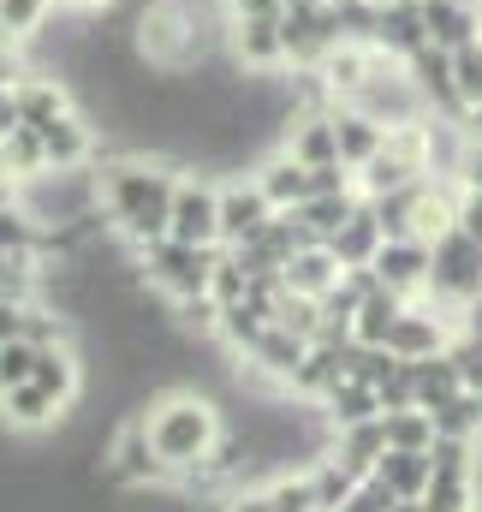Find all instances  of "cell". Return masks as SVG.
Returning <instances> with one entry per match:
<instances>
[{
    "label": "cell",
    "instance_id": "1",
    "mask_svg": "<svg viewBox=\"0 0 482 512\" xmlns=\"http://www.w3.org/2000/svg\"><path fill=\"white\" fill-rule=\"evenodd\" d=\"M179 161L167 155H143V149H114L96 155V191H102V215L114 227L120 245H149L167 239V215H173V191H179Z\"/></svg>",
    "mask_w": 482,
    "mask_h": 512
},
{
    "label": "cell",
    "instance_id": "2",
    "mask_svg": "<svg viewBox=\"0 0 482 512\" xmlns=\"http://www.w3.org/2000/svg\"><path fill=\"white\" fill-rule=\"evenodd\" d=\"M137 417H143V429H149V447L167 459V471H173L179 483H185L191 471H203L209 453H215L221 435H227L221 405H215L209 393H197V387H173V393L149 399Z\"/></svg>",
    "mask_w": 482,
    "mask_h": 512
},
{
    "label": "cell",
    "instance_id": "3",
    "mask_svg": "<svg viewBox=\"0 0 482 512\" xmlns=\"http://www.w3.org/2000/svg\"><path fill=\"white\" fill-rule=\"evenodd\" d=\"M215 256L221 245H179V239H149L137 245L131 262L137 274L149 280V292H161L167 304H185V298H209V280H215Z\"/></svg>",
    "mask_w": 482,
    "mask_h": 512
},
{
    "label": "cell",
    "instance_id": "4",
    "mask_svg": "<svg viewBox=\"0 0 482 512\" xmlns=\"http://www.w3.org/2000/svg\"><path fill=\"white\" fill-rule=\"evenodd\" d=\"M477 292H482V245L453 227V233H441L429 245V298L459 316Z\"/></svg>",
    "mask_w": 482,
    "mask_h": 512
},
{
    "label": "cell",
    "instance_id": "5",
    "mask_svg": "<svg viewBox=\"0 0 482 512\" xmlns=\"http://www.w3.org/2000/svg\"><path fill=\"white\" fill-rule=\"evenodd\" d=\"M167 239L179 245H221V185L203 173V167H185L179 173V191H173V215H167Z\"/></svg>",
    "mask_w": 482,
    "mask_h": 512
},
{
    "label": "cell",
    "instance_id": "6",
    "mask_svg": "<svg viewBox=\"0 0 482 512\" xmlns=\"http://www.w3.org/2000/svg\"><path fill=\"white\" fill-rule=\"evenodd\" d=\"M102 477H108L114 489H161V483H179V477L167 471V459L149 447L143 417H125L120 429H114V441H108V453H102Z\"/></svg>",
    "mask_w": 482,
    "mask_h": 512
},
{
    "label": "cell",
    "instance_id": "7",
    "mask_svg": "<svg viewBox=\"0 0 482 512\" xmlns=\"http://www.w3.org/2000/svg\"><path fill=\"white\" fill-rule=\"evenodd\" d=\"M227 54L239 60L244 72H256V78H274V72H286V66H292V54H286V30H280V12L233 18V30H227Z\"/></svg>",
    "mask_w": 482,
    "mask_h": 512
},
{
    "label": "cell",
    "instance_id": "8",
    "mask_svg": "<svg viewBox=\"0 0 482 512\" xmlns=\"http://www.w3.org/2000/svg\"><path fill=\"white\" fill-rule=\"evenodd\" d=\"M280 209L268 203V191L256 185V173H239V179H221V245L227 251H244Z\"/></svg>",
    "mask_w": 482,
    "mask_h": 512
},
{
    "label": "cell",
    "instance_id": "9",
    "mask_svg": "<svg viewBox=\"0 0 482 512\" xmlns=\"http://www.w3.org/2000/svg\"><path fill=\"white\" fill-rule=\"evenodd\" d=\"M369 268H375V280H381L387 292H399V298H423V292H429V245H423V239H387Z\"/></svg>",
    "mask_w": 482,
    "mask_h": 512
},
{
    "label": "cell",
    "instance_id": "10",
    "mask_svg": "<svg viewBox=\"0 0 482 512\" xmlns=\"http://www.w3.org/2000/svg\"><path fill=\"white\" fill-rule=\"evenodd\" d=\"M42 149H48V167H60V173L66 167H96V120L84 108L48 120L42 126Z\"/></svg>",
    "mask_w": 482,
    "mask_h": 512
},
{
    "label": "cell",
    "instance_id": "11",
    "mask_svg": "<svg viewBox=\"0 0 482 512\" xmlns=\"http://www.w3.org/2000/svg\"><path fill=\"white\" fill-rule=\"evenodd\" d=\"M340 274H346V262L328 251V245H304V251L280 268L286 292H292V298H316V304H322V298L340 286Z\"/></svg>",
    "mask_w": 482,
    "mask_h": 512
},
{
    "label": "cell",
    "instance_id": "12",
    "mask_svg": "<svg viewBox=\"0 0 482 512\" xmlns=\"http://www.w3.org/2000/svg\"><path fill=\"white\" fill-rule=\"evenodd\" d=\"M250 173H256V185L268 191V203H274V209H304V203H310V167H304L298 155L274 149V155H262Z\"/></svg>",
    "mask_w": 482,
    "mask_h": 512
},
{
    "label": "cell",
    "instance_id": "13",
    "mask_svg": "<svg viewBox=\"0 0 482 512\" xmlns=\"http://www.w3.org/2000/svg\"><path fill=\"white\" fill-rule=\"evenodd\" d=\"M78 108V96H72V84L66 78H54V72H24L18 78V114H24V126H48V120H60V114H72Z\"/></svg>",
    "mask_w": 482,
    "mask_h": 512
},
{
    "label": "cell",
    "instance_id": "14",
    "mask_svg": "<svg viewBox=\"0 0 482 512\" xmlns=\"http://www.w3.org/2000/svg\"><path fill=\"white\" fill-rule=\"evenodd\" d=\"M286 155H298L304 167H328L340 161V131H334V114H292L286 126Z\"/></svg>",
    "mask_w": 482,
    "mask_h": 512
},
{
    "label": "cell",
    "instance_id": "15",
    "mask_svg": "<svg viewBox=\"0 0 482 512\" xmlns=\"http://www.w3.org/2000/svg\"><path fill=\"white\" fill-rule=\"evenodd\" d=\"M0 417H6V429L42 435V429H54V423L66 417V405H60L54 393H42L36 382H24V387H6V393H0Z\"/></svg>",
    "mask_w": 482,
    "mask_h": 512
},
{
    "label": "cell",
    "instance_id": "16",
    "mask_svg": "<svg viewBox=\"0 0 482 512\" xmlns=\"http://www.w3.org/2000/svg\"><path fill=\"white\" fill-rule=\"evenodd\" d=\"M369 42H375L381 54H393V60H411V54L429 42V30H423V6H417V0H405V6H381Z\"/></svg>",
    "mask_w": 482,
    "mask_h": 512
},
{
    "label": "cell",
    "instance_id": "17",
    "mask_svg": "<svg viewBox=\"0 0 482 512\" xmlns=\"http://www.w3.org/2000/svg\"><path fill=\"white\" fill-rule=\"evenodd\" d=\"M334 131H340V161L358 173V167H369L375 155H381V143H387V126L381 120H369L363 108H352V102H340L334 108Z\"/></svg>",
    "mask_w": 482,
    "mask_h": 512
},
{
    "label": "cell",
    "instance_id": "18",
    "mask_svg": "<svg viewBox=\"0 0 482 512\" xmlns=\"http://www.w3.org/2000/svg\"><path fill=\"white\" fill-rule=\"evenodd\" d=\"M381 245H387V233H381V221H375V203H369V197H363L358 209H352V221H346V227L328 239V251L340 256L346 268H369Z\"/></svg>",
    "mask_w": 482,
    "mask_h": 512
},
{
    "label": "cell",
    "instance_id": "19",
    "mask_svg": "<svg viewBox=\"0 0 482 512\" xmlns=\"http://www.w3.org/2000/svg\"><path fill=\"white\" fill-rule=\"evenodd\" d=\"M423 6V30H429V42L435 48H465V42H477V6L471 0H417Z\"/></svg>",
    "mask_w": 482,
    "mask_h": 512
},
{
    "label": "cell",
    "instance_id": "20",
    "mask_svg": "<svg viewBox=\"0 0 482 512\" xmlns=\"http://www.w3.org/2000/svg\"><path fill=\"white\" fill-rule=\"evenodd\" d=\"M352 477H369L375 465H381V453H387V429H381V417H369V423H352V429H334V447H328Z\"/></svg>",
    "mask_w": 482,
    "mask_h": 512
},
{
    "label": "cell",
    "instance_id": "21",
    "mask_svg": "<svg viewBox=\"0 0 482 512\" xmlns=\"http://www.w3.org/2000/svg\"><path fill=\"white\" fill-rule=\"evenodd\" d=\"M375 477L399 495V501H423V489L435 483V453H381V465H375Z\"/></svg>",
    "mask_w": 482,
    "mask_h": 512
},
{
    "label": "cell",
    "instance_id": "22",
    "mask_svg": "<svg viewBox=\"0 0 482 512\" xmlns=\"http://www.w3.org/2000/svg\"><path fill=\"white\" fill-rule=\"evenodd\" d=\"M358 203H363V191L352 185V191H322V197H310V203H304V209H292V215L304 221V233H310L316 245H328V239L352 221V209H358Z\"/></svg>",
    "mask_w": 482,
    "mask_h": 512
},
{
    "label": "cell",
    "instance_id": "23",
    "mask_svg": "<svg viewBox=\"0 0 482 512\" xmlns=\"http://www.w3.org/2000/svg\"><path fill=\"white\" fill-rule=\"evenodd\" d=\"M453 393H465V382H459V370H453V358H447V352H435V358H417V364H411V405L441 411Z\"/></svg>",
    "mask_w": 482,
    "mask_h": 512
},
{
    "label": "cell",
    "instance_id": "24",
    "mask_svg": "<svg viewBox=\"0 0 482 512\" xmlns=\"http://www.w3.org/2000/svg\"><path fill=\"white\" fill-rule=\"evenodd\" d=\"M30 382L42 387V393H54L60 405H72L78 399V382H84V364H78L72 346H36V376Z\"/></svg>",
    "mask_w": 482,
    "mask_h": 512
},
{
    "label": "cell",
    "instance_id": "25",
    "mask_svg": "<svg viewBox=\"0 0 482 512\" xmlns=\"http://www.w3.org/2000/svg\"><path fill=\"white\" fill-rule=\"evenodd\" d=\"M405 304H411V298H399V292L375 286V292L358 304V316H352V340H358V346H387V334H393V322H399V310H405Z\"/></svg>",
    "mask_w": 482,
    "mask_h": 512
},
{
    "label": "cell",
    "instance_id": "26",
    "mask_svg": "<svg viewBox=\"0 0 482 512\" xmlns=\"http://www.w3.org/2000/svg\"><path fill=\"white\" fill-rule=\"evenodd\" d=\"M322 411H328V429H352V423L381 417V393H375L369 382H358V376H346V382L322 399Z\"/></svg>",
    "mask_w": 482,
    "mask_h": 512
},
{
    "label": "cell",
    "instance_id": "27",
    "mask_svg": "<svg viewBox=\"0 0 482 512\" xmlns=\"http://www.w3.org/2000/svg\"><path fill=\"white\" fill-rule=\"evenodd\" d=\"M381 429H387V447H393V453H429V447H435V417H429L423 405L381 411Z\"/></svg>",
    "mask_w": 482,
    "mask_h": 512
},
{
    "label": "cell",
    "instance_id": "28",
    "mask_svg": "<svg viewBox=\"0 0 482 512\" xmlns=\"http://www.w3.org/2000/svg\"><path fill=\"white\" fill-rule=\"evenodd\" d=\"M54 18V0H0V42L30 48Z\"/></svg>",
    "mask_w": 482,
    "mask_h": 512
},
{
    "label": "cell",
    "instance_id": "29",
    "mask_svg": "<svg viewBox=\"0 0 482 512\" xmlns=\"http://www.w3.org/2000/svg\"><path fill=\"white\" fill-rule=\"evenodd\" d=\"M435 417V441H482V393H453Z\"/></svg>",
    "mask_w": 482,
    "mask_h": 512
},
{
    "label": "cell",
    "instance_id": "30",
    "mask_svg": "<svg viewBox=\"0 0 482 512\" xmlns=\"http://www.w3.org/2000/svg\"><path fill=\"white\" fill-rule=\"evenodd\" d=\"M0 149H6V173H12V185H30V179L48 173V149H42V131L36 126H18Z\"/></svg>",
    "mask_w": 482,
    "mask_h": 512
},
{
    "label": "cell",
    "instance_id": "31",
    "mask_svg": "<svg viewBox=\"0 0 482 512\" xmlns=\"http://www.w3.org/2000/svg\"><path fill=\"white\" fill-rule=\"evenodd\" d=\"M352 179H358L363 197H387V191H405V185H417V179H429V173H417V167H405V161H393V155L381 149V155H375L369 167H358Z\"/></svg>",
    "mask_w": 482,
    "mask_h": 512
},
{
    "label": "cell",
    "instance_id": "32",
    "mask_svg": "<svg viewBox=\"0 0 482 512\" xmlns=\"http://www.w3.org/2000/svg\"><path fill=\"white\" fill-rule=\"evenodd\" d=\"M310 483H316V507H322V512H340L346 501H352V489H358L363 477H352L334 453H322V459L310 465Z\"/></svg>",
    "mask_w": 482,
    "mask_h": 512
},
{
    "label": "cell",
    "instance_id": "33",
    "mask_svg": "<svg viewBox=\"0 0 482 512\" xmlns=\"http://www.w3.org/2000/svg\"><path fill=\"white\" fill-rule=\"evenodd\" d=\"M24 340L30 346H72V316L48 310V304H30L24 310Z\"/></svg>",
    "mask_w": 482,
    "mask_h": 512
},
{
    "label": "cell",
    "instance_id": "34",
    "mask_svg": "<svg viewBox=\"0 0 482 512\" xmlns=\"http://www.w3.org/2000/svg\"><path fill=\"white\" fill-rule=\"evenodd\" d=\"M453 90H459L465 114L482 108V36L477 42H465V48H453Z\"/></svg>",
    "mask_w": 482,
    "mask_h": 512
},
{
    "label": "cell",
    "instance_id": "35",
    "mask_svg": "<svg viewBox=\"0 0 482 512\" xmlns=\"http://www.w3.org/2000/svg\"><path fill=\"white\" fill-rule=\"evenodd\" d=\"M447 358H453V370H459V382H465V393H482V340L477 334H453L447 340Z\"/></svg>",
    "mask_w": 482,
    "mask_h": 512
},
{
    "label": "cell",
    "instance_id": "36",
    "mask_svg": "<svg viewBox=\"0 0 482 512\" xmlns=\"http://www.w3.org/2000/svg\"><path fill=\"white\" fill-rule=\"evenodd\" d=\"M30 376H36V346L18 334V340L0 346V393H6V387H24Z\"/></svg>",
    "mask_w": 482,
    "mask_h": 512
},
{
    "label": "cell",
    "instance_id": "37",
    "mask_svg": "<svg viewBox=\"0 0 482 512\" xmlns=\"http://www.w3.org/2000/svg\"><path fill=\"white\" fill-rule=\"evenodd\" d=\"M268 501H274V512H322L316 507V483H310V471H304V477H280V483H268Z\"/></svg>",
    "mask_w": 482,
    "mask_h": 512
},
{
    "label": "cell",
    "instance_id": "38",
    "mask_svg": "<svg viewBox=\"0 0 482 512\" xmlns=\"http://www.w3.org/2000/svg\"><path fill=\"white\" fill-rule=\"evenodd\" d=\"M393 507H399V495H393V489H387V483L369 471L358 489H352V501H346L340 512H393Z\"/></svg>",
    "mask_w": 482,
    "mask_h": 512
},
{
    "label": "cell",
    "instance_id": "39",
    "mask_svg": "<svg viewBox=\"0 0 482 512\" xmlns=\"http://www.w3.org/2000/svg\"><path fill=\"white\" fill-rule=\"evenodd\" d=\"M453 227H459L465 239H477V245H482V191L459 185V215H453Z\"/></svg>",
    "mask_w": 482,
    "mask_h": 512
},
{
    "label": "cell",
    "instance_id": "40",
    "mask_svg": "<svg viewBox=\"0 0 482 512\" xmlns=\"http://www.w3.org/2000/svg\"><path fill=\"white\" fill-rule=\"evenodd\" d=\"M18 126H24V114H18V84H0V143Z\"/></svg>",
    "mask_w": 482,
    "mask_h": 512
},
{
    "label": "cell",
    "instance_id": "41",
    "mask_svg": "<svg viewBox=\"0 0 482 512\" xmlns=\"http://www.w3.org/2000/svg\"><path fill=\"white\" fill-rule=\"evenodd\" d=\"M221 512H274V501H268V489H233Z\"/></svg>",
    "mask_w": 482,
    "mask_h": 512
},
{
    "label": "cell",
    "instance_id": "42",
    "mask_svg": "<svg viewBox=\"0 0 482 512\" xmlns=\"http://www.w3.org/2000/svg\"><path fill=\"white\" fill-rule=\"evenodd\" d=\"M24 310H30V304H12V298H0V346L24 334Z\"/></svg>",
    "mask_w": 482,
    "mask_h": 512
},
{
    "label": "cell",
    "instance_id": "43",
    "mask_svg": "<svg viewBox=\"0 0 482 512\" xmlns=\"http://www.w3.org/2000/svg\"><path fill=\"white\" fill-rule=\"evenodd\" d=\"M227 18H256V12H286V0H221Z\"/></svg>",
    "mask_w": 482,
    "mask_h": 512
},
{
    "label": "cell",
    "instance_id": "44",
    "mask_svg": "<svg viewBox=\"0 0 482 512\" xmlns=\"http://www.w3.org/2000/svg\"><path fill=\"white\" fill-rule=\"evenodd\" d=\"M54 6H60V12H78V18H108L120 0H54Z\"/></svg>",
    "mask_w": 482,
    "mask_h": 512
},
{
    "label": "cell",
    "instance_id": "45",
    "mask_svg": "<svg viewBox=\"0 0 482 512\" xmlns=\"http://www.w3.org/2000/svg\"><path fill=\"white\" fill-rule=\"evenodd\" d=\"M459 185H471V191H482V143H471V149H465V167H459Z\"/></svg>",
    "mask_w": 482,
    "mask_h": 512
},
{
    "label": "cell",
    "instance_id": "46",
    "mask_svg": "<svg viewBox=\"0 0 482 512\" xmlns=\"http://www.w3.org/2000/svg\"><path fill=\"white\" fill-rule=\"evenodd\" d=\"M459 328H465V334H477V340H482V292L471 298V304H465V310H459Z\"/></svg>",
    "mask_w": 482,
    "mask_h": 512
},
{
    "label": "cell",
    "instance_id": "47",
    "mask_svg": "<svg viewBox=\"0 0 482 512\" xmlns=\"http://www.w3.org/2000/svg\"><path fill=\"white\" fill-rule=\"evenodd\" d=\"M393 512H423V507H417V501H399V507H393Z\"/></svg>",
    "mask_w": 482,
    "mask_h": 512
},
{
    "label": "cell",
    "instance_id": "48",
    "mask_svg": "<svg viewBox=\"0 0 482 512\" xmlns=\"http://www.w3.org/2000/svg\"><path fill=\"white\" fill-rule=\"evenodd\" d=\"M369 6H375V12H381V6H405V0H369Z\"/></svg>",
    "mask_w": 482,
    "mask_h": 512
},
{
    "label": "cell",
    "instance_id": "49",
    "mask_svg": "<svg viewBox=\"0 0 482 512\" xmlns=\"http://www.w3.org/2000/svg\"><path fill=\"white\" fill-rule=\"evenodd\" d=\"M0 179H12V173H6V149H0Z\"/></svg>",
    "mask_w": 482,
    "mask_h": 512
},
{
    "label": "cell",
    "instance_id": "50",
    "mask_svg": "<svg viewBox=\"0 0 482 512\" xmlns=\"http://www.w3.org/2000/svg\"><path fill=\"white\" fill-rule=\"evenodd\" d=\"M477 36H482V6H477Z\"/></svg>",
    "mask_w": 482,
    "mask_h": 512
}]
</instances>
